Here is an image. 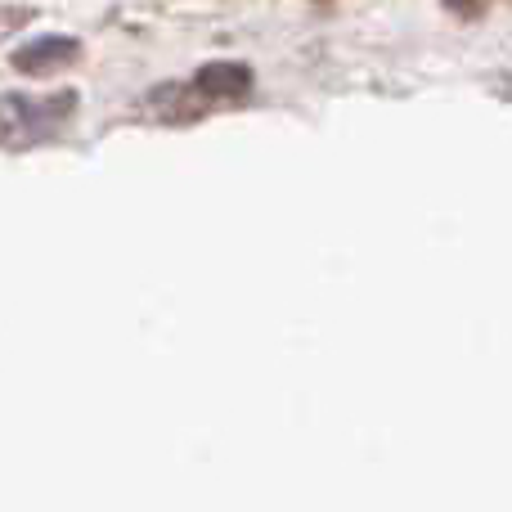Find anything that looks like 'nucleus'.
I'll return each instance as SVG.
<instances>
[{
  "label": "nucleus",
  "mask_w": 512,
  "mask_h": 512,
  "mask_svg": "<svg viewBox=\"0 0 512 512\" xmlns=\"http://www.w3.org/2000/svg\"><path fill=\"white\" fill-rule=\"evenodd\" d=\"M72 113V95H0V149H27L41 144L63 117Z\"/></svg>",
  "instance_id": "obj_1"
},
{
  "label": "nucleus",
  "mask_w": 512,
  "mask_h": 512,
  "mask_svg": "<svg viewBox=\"0 0 512 512\" xmlns=\"http://www.w3.org/2000/svg\"><path fill=\"white\" fill-rule=\"evenodd\" d=\"M81 45L72 41V36H36V41H27L23 50L14 54V68L27 72V77H45V72H59L68 68L72 59H77Z\"/></svg>",
  "instance_id": "obj_2"
},
{
  "label": "nucleus",
  "mask_w": 512,
  "mask_h": 512,
  "mask_svg": "<svg viewBox=\"0 0 512 512\" xmlns=\"http://www.w3.org/2000/svg\"><path fill=\"white\" fill-rule=\"evenodd\" d=\"M194 86L207 99H239L252 90V68H243V63H207V68H198Z\"/></svg>",
  "instance_id": "obj_3"
}]
</instances>
